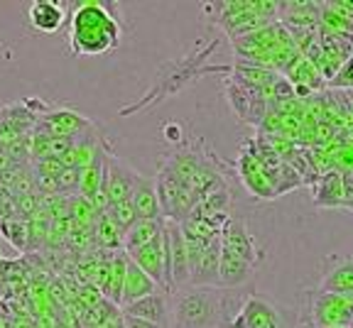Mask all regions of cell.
Wrapping results in <instances>:
<instances>
[{"instance_id": "obj_2", "label": "cell", "mask_w": 353, "mask_h": 328, "mask_svg": "<svg viewBox=\"0 0 353 328\" xmlns=\"http://www.w3.org/2000/svg\"><path fill=\"white\" fill-rule=\"evenodd\" d=\"M69 50L72 54L101 57L110 54L121 44L123 28L118 17L110 12L108 3L101 0H83L74 6L69 15Z\"/></svg>"}, {"instance_id": "obj_17", "label": "cell", "mask_w": 353, "mask_h": 328, "mask_svg": "<svg viewBox=\"0 0 353 328\" xmlns=\"http://www.w3.org/2000/svg\"><path fill=\"white\" fill-rule=\"evenodd\" d=\"M165 233V230H162ZM128 255V252H125ZM132 260V263L138 265L140 269H143L145 274H148L150 279H152L154 285L160 287L162 291H165V263H162V236L157 238V240H152L150 245L140 247V250L130 252L128 255Z\"/></svg>"}, {"instance_id": "obj_3", "label": "cell", "mask_w": 353, "mask_h": 328, "mask_svg": "<svg viewBox=\"0 0 353 328\" xmlns=\"http://www.w3.org/2000/svg\"><path fill=\"white\" fill-rule=\"evenodd\" d=\"M154 186H157V198H160V208H162V218L165 221H174V223H182L194 208H196V196L189 189L187 184L176 179L170 170L162 167L157 179H154Z\"/></svg>"}, {"instance_id": "obj_29", "label": "cell", "mask_w": 353, "mask_h": 328, "mask_svg": "<svg viewBox=\"0 0 353 328\" xmlns=\"http://www.w3.org/2000/svg\"><path fill=\"white\" fill-rule=\"evenodd\" d=\"M123 326L125 328H162V326H154V323H150V321H143V318L128 316V314H123Z\"/></svg>"}, {"instance_id": "obj_23", "label": "cell", "mask_w": 353, "mask_h": 328, "mask_svg": "<svg viewBox=\"0 0 353 328\" xmlns=\"http://www.w3.org/2000/svg\"><path fill=\"white\" fill-rule=\"evenodd\" d=\"M125 267H128V255L123 250L113 252L110 257V274L108 282L103 287V299H108L110 304L121 307L123 301V285H125Z\"/></svg>"}, {"instance_id": "obj_18", "label": "cell", "mask_w": 353, "mask_h": 328, "mask_svg": "<svg viewBox=\"0 0 353 328\" xmlns=\"http://www.w3.org/2000/svg\"><path fill=\"white\" fill-rule=\"evenodd\" d=\"M132 206H135V214L138 221H157L162 218V208L160 198H157V186H154L152 176H140L138 186L130 196Z\"/></svg>"}, {"instance_id": "obj_13", "label": "cell", "mask_w": 353, "mask_h": 328, "mask_svg": "<svg viewBox=\"0 0 353 328\" xmlns=\"http://www.w3.org/2000/svg\"><path fill=\"white\" fill-rule=\"evenodd\" d=\"M66 3L57 0H34L28 8V22L30 28L39 34H54L64 28L66 22Z\"/></svg>"}, {"instance_id": "obj_22", "label": "cell", "mask_w": 353, "mask_h": 328, "mask_svg": "<svg viewBox=\"0 0 353 328\" xmlns=\"http://www.w3.org/2000/svg\"><path fill=\"white\" fill-rule=\"evenodd\" d=\"M162 230H165V218H157V221H138V223L132 225L130 230H125V236H123V252H135L140 247L150 245L152 240L162 236Z\"/></svg>"}, {"instance_id": "obj_6", "label": "cell", "mask_w": 353, "mask_h": 328, "mask_svg": "<svg viewBox=\"0 0 353 328\" xmlns=\"http://www.w3.org/2000/svg\"><path fill=\"white\" fill-rule=\"evenodd\" d=\"M94 127V121L74 108H50L37 118L32 132L44 137H79Z\"/></svg>"}, {"instance_id": "obj_32", "label": "cell", "mask_w": 353, "mask_h": 328, "mask_svg": "<svg viewBox=\"0 0 353 328\" xmlns=\"http://www.w3.org/2000/svg\"><path fill=\"white\" fill-rule=\"evenodd\" d=\"M351 296H353V294H351Z\"/></svg>"}, {"instance_id": "obj_10", "label": "cell", "mask_w": 353, "mask_h": 328, "mask_svg": "<svg viewBox=\"0 0 353 328\" xmlns=\"http://www.w3.org/2000/svg\"><path fill=\"white\" fill-rule=\"evenodd\" d=\"M226 96H228V101H231L233 113H236L243 123H248V125H260L263 118L268 115V110H270L268 101L263 99V91L243 86V83L233 81V79L226 81Z\"/></svg>"}, {"instance_id": "obj_9", "label": "cell", "mask_w": 353, "mask_h": 328, "mask_svg": "<svg viewBox=\"0 0 353 328\" xmlns=\"http://www.w3.org/2000/svg\"><path fill=\"white\" fill-rule=\"evenodd\" d=\"M221 247L226 252H231V255L236 257H243V260H248L250 265H255L258 267L260 263H263V247L258 245V240H255V236L250 233L248 223L243 218H228L226 223H223V228H221Z\"/></svg>"}, {"instance_id": "obj_21", "label": "cell", "mask_w": 353, "mask_h": 328, "mask_svg": "<svg viewBox=\"0 0 353 328\" xmlns=\"http://www.w3.org/2000/svg\"><path fill=\"white\" fill-rule=\"evenodd\" d=\"M316 291H326V294H353V257L348 260H339L334 267L326 269L321 277Z\"/></svg>"}, {"instance_id": "obj_16", "label": "cell", "mask_w": 353, "mask_h": 328, "mask_svg": "<svg viewBox=\"0 0 353 328\" xmlns=\"http://www.w3.org/2000/svg\"><path fill=\"white\" fill-rule=\"evenodd\" d=\"M312 201L316 208H343V174L339 170L321 172L314 181Z\"/></svg>"}, {"instance_id": "obj_12", "label": "cell", "mask_w": 353, "mask_h": 328, "mask_svg": "<svg viewBox=\"0 0 353 328\" xmlns=\"http://www.w3.org/2000/svg\"><path fill=\"white\" fill-rule=\"evenodd\" d=\"M123 314L135 318H143V321H150L154 326L162 328H172V307H170V291H154L150 296H143V299L132 301L128 307L121 309Z\"/></svg>"}, {"instance_id": "obj_28", "label": "cell", "mask_w": 353, "mask_h": 328, "mask_svg": "<svg viewBox=\"0 0 353 328\" xmlns=\"http://www.w3.org/2000/svg\"><path fill=\"white\" fill-rule=\"evenodd\" d=\"M165 140L170 145H179L182 143V125L179 123H174V121H170V123H165Z\"/></svg>"}, {"instance_id": "obj_26", "label": "cell", "mask_w": 353, "mask_h": 328, "mask_svg": "<svg viewBox=\"0 0 353 328\" xmlns=\"http://www.w3.org/2000/svg\"><path fill=\"white\" fill-rule=\"evenodd\" d=\"M105 216H108V218L123 230V236H125V230H130L132 225L138 223V214H135V206H132L130 198L118 201V203H110V206L105 208Z\"/></svg>"}, {"instance_id": "obj_19", "label": "cell", "mask_w": 353, "mask_h": 328, "mask_svg": "<svg viewBox=\"0 0 353 328\" xmlns=\"http://www.w3.org/2000/svg\"><path fill=\"white\" fill-rule=\"evenodd\" d=\"M221 252H223V247H221L219 238L209 240V245H206L204 257H201V263H199L196 272L192 274V282H189V287H221L219 285Z\"/></svg>"}, {"instance_id": "obj_27", "label": "cell", "mask_w": 353, "mask_h": 328, "mask_svg": "<svg viewBox=\"0 0 353 328\" xmlns=\"http://www.w3.org/2000/svg\"><path fill=\"white\" fill-rule=\"evenodd\" d=\"M182 233H184V230H182ZM206 245H209V243L201 240V238H194V236H189V233H184V247H187L189 272H192V274L196 272L199 263H201V257H204ZM189 282H192V279H189Z\"/></svg>"}, {"instance_id": "obj_1", "label": "cell", "mask_w": 353, "mask_h": 328, "mask_svg": "<svg viewBox=\"0 0 353 328\" xmlns=\"http://www.w3.org/2000/svg\"><path fill=\"white\" fill-rule=\"evenodd\" d=\"M241 289L182 287L170 291L172 328H228L241 309Z\"/></svg>"}, {"instance_id": "obj_31", "label": "cell", "mask_w": 353, "mask_h": 328, "mask_svg": "<svg viewBox=\"0 0 353 328\" xmlns=\"http://www.w3.org/2000/svg\"><path fill=\"white\" fill-rule=\"evenodd\" d=\"M0 260H3V255H0Z\"/></svg>"}, {"instance_id": "obj_30", "label": "cell", "mask_w": 353, "mask_h": 328, "mask_svg": "<svg viewBox=\"0 0 353 328\" xmlns=\"http://www.w3.org/2000/svg\"><path fill=\"white\" fill-rule=\"evenodd\" d=\"M334 328H346V326H334Z\"/></svg>"}, {"instance_id": "obj_5", "label": "cell", "mask_w": 353, "mask_h": 328, "mask_svg": "<svg viewBox=\"0 0 353 328\" xmlns=\"http://www.w3.org/2000/svg\"><path fill=\"white\" fill-rule=\"evenodd\" d=\"M228 328H287V321L277 304L260 294H250L243 299Z\"/></svg>"}, {"instance_id": "obj_20", "label": "cell", "mask_w": 353, "mask_h": 328, "mask_svg": "<svg viewBox=\"0 0 353 328\" xmlns=\"http://www.w3.org/2000/svg\"><path fill=\"white\" fill-rule=\"evenodd\" d=\"M154 291H160V287L154 285L152 279L138 267V265L132 263L130 257H128V267H125V285H123V301H121V309L132 304V301L143 299V296H150Z\"/></svg>"}, {"instance_id": "obj_15", "label": "cell", "mask_w": 353, "mask_h": 328, "mask_svg": "<svg viewBox=\"0 0 353 328\" xmlns=\"http://www.w3.org/2000/svg\"><path fill=\"white\" fill-rule=\"evenodd\" d=\"M255 265H250L248 260L236 257L231 252H221V272H219V285L223 289H243L245 285H250L255 277Z\"/></svg>"}, {"instance_id": "obj_7", "label": "cell", "mask_w": 353, "mask_h": 328, "mask_svg": "<svg viewBox=\"0 0 353 328\" xmlns=\"http://www.w3.org/2000/svg\"><path fill=\"white\" fill-rule=\"evenodd\" d=\"M236 172H238V179L241 184L248 189V194H253L255 198H263V201H272L277 198L275 186H272V179L265 170V164L258 159V154L253 152L250 145L241 150L236 159Z\"/></svg>"}, {"instance_id": "obj_25", "label": "cell", "mask_w": 353, "mask_h": 328, "mask_svg": "<svg viewBox=\"0 0 353 328\" xmlns=\"http://www.w3.org/2000/svg\"><path fill=\"white\" fill-rule=\"evenodd\" d=\"M0 236L6 238L17 252L28 250L30 245V228L28 221L20 218V216H10V218L0 221Z\"/></svg>"}, {"instance_id": "obj_11", "label": "cell", "mask_w": 353, "mask_h": 328, "mask_svg": "<svg viewBox=\"0 0 353 328\" xmlns=\"http://www.w3.org/2000/svg\"><path fill=\"white\" fill-rule=\"evenodd\" d=\"M37 118L39 115L32 113L25 101L0 105V147H6L22 135H30L37 125Z\"/></svg>"}, {"instance_id": "obj_4", "label": "cell", "mask_w": 353, "mask_h": 328, "mask_svg": "<svg viewBox=\"0 0 353 328\" xmlns=\"http://www.w3.org/2000/svg\"><path fill=\"white\" fill-rule=\"evenodd\" d=\"M309 316H312L314 328H353V296L314 291L312 307H309Z\"/></svg>"}, {"instance_id": "obj_8", "label": "cell", "mask_w": 353, "mask_h": 328, "mask_svg": "<svg viewBox=\"0 0 353 328\" xmlns=\"http://www.w3.org/2000/svg\"><path fill=\"white\" fill-rule=\"evenodd\" d=\"M140 176L143 174H138V172L132 170V167H128L125 162H121V159L108 150L103 159V179H101V189H103L105 196H108V206L110 203L130 198L132 192H135V186H138Z\"/></svg>"}, {"instance_id": "obj_24", "label": "cell", "mask_w": 353, "mask_h": 328, "mask_svg": "<svg viewBox=\"0 0 353 328\" xmlns=\"http://www.w3.org/2000/svg\"><path fill=\"white\" fill-rule=\"evenodd\" d=\"M94 238H96V247H99V250H103V252L123 250V230L105 216V211L99 214V218H96Z\"/></svg>"}, {"instance_id": "obj_14", "label": "cell", "mask_w": 353, "mask_h": 328, "mask_svg": "<svg viewBox=\"0 0 353 328\" xmlns=\"http://www.w3.org/2000/svg\"><path fill=\"white\" fill-rule=\"evenodd\" d=\"M167 236H170V245H172V291L189 287V260H187V247H184V233L182 225L174 223V221H165Z\"/></svg>"}]
</instances>
